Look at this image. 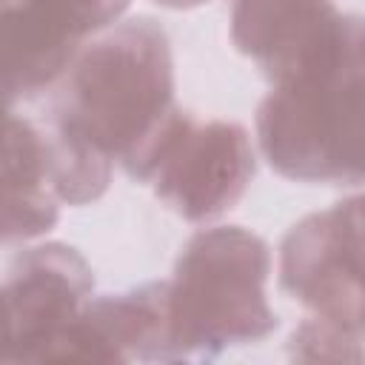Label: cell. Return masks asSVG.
Wrapping results in <instances>:
<instances>
[{"label":"cell","mask_w":365,"mask_h":365,"mask_svg":"<svg viewBox=\"0 0 365 365\" xmlns=\"http://www.w3.org/2000/svg\"><path fill=\"white\" fill-rule=\"evenodd\" d=\"M54 86L46 125L54 143L97 174H111L120 163L128 177L145 182L182 114L165 29L154 17L108 29L77 51Z\"/></svg>","instance_id":"cell-1"},{"label":"cell","mask_w":365,"mask_h":365,"mask_svg":"<svg viewBox=\"0 0 365 365\" xmlns=\"http://www.w3.org/2000/svg\"><path fill=\"white\" fill-rule=\"evenodd\" d=\"M268 242L240 225L197 231L165 279L168 362L214 359L225 348L265 339L277 325L268 305Z\"/></svg>","instance_id":"cell-2"},{"label":"cell","mask_w":365,"mask_h":365,"mask_svg":"<svg viewBox=\"0 0 365 365\" xmlns=\"http://www.w3.org/2000/svg\"><path fill=\"white\" fill-rule=\"evenodd\" d=\"M268 165L297 182H362V43L277 86L257 108Z\"/></svg>","instance_id":"cell-3"},{"label":"cell","mask_w":365,"mask_h":365,"mask_svg":"<svg viewBox=\"0 0 365 365\" xmlns=\"http://www.w3.org/2000/svg\"><path fill=\"white\" fill-rule=\"evenodd\" d=\"M279 285L311 319L362 336V197L299 220L279 245Z\"/></svg>","instance_id":"cell-4"},{"label":"cell","mask_w":365,"mask_h":365,"mask_svg":"<svg viewBox=\"0 0 365 365\" xmlns=\"http://www.w3.org/2000/svg\"><path fill=\"white\" fill-rule=\"evenodd\" d=\"M254 171L251 137L240 123H200L182 111L163 140L145 182L182 220L205 222L242 200Z\"/></svg>","instance_id":"cell-5"},{"label":"cell","mask_w":365,"mask_h":365,"mask_svg":"<svg viewBox=\"0 0 365 365\" xmlns=\"http://www.w3.org/2000/svg\"><path fill=\"white\" fill-rule=\"evenodd\" d=\"M94 274L66 242L20 251L3 282L11 325V362H57L60 345L91 299Z\"/></svg>","instance_id":"cell-6"},{"label":"cell","mask_w":365,"mask_h":365,"mask_svg":"<svg viewBox=\"0 0 365 365\" xmlns=\"http://www.w3.org/2000/svg\"><path fill=\"white\" fill-rule=\"evenodd\" d=\"M128 0H0V66L17 97L51 88Z\"/></svg>","instance_id":"cell-7"},{"label":"cell","mask_w":365,"mask_h":365,"mask_svg":"<svg viewBox=\"0 0 365 365\" xmlns=\"http://www.w3.org/2000/svg\"><path fill=\"white\" fill-rule=\"evenodd\" d=\"M231 40L277 86L362 43V20L331 0H234Z\"/></svg>","instance_id":"cell-8"},{"label":"cell","mask_w":365,"mask_h":365,"mask_svg":"<svg viewBox=\"0 0 365 365\" xmlns=\"http://www.w3.org/2000/svg\"><path fill=\"white\" fill-rule=\"evenodd\" d=\"M168 362L165 279L91 297L66 334L57 362Z\"/></svg>","instance_id":"cell-9"},{"label":"cell","mask_w":365,"mask_h":365,"mask_svg":"<svg viewBox=\"0 0 365 365\" xmlns=\"http://www.w3.org/2000/svg\"><path fill=\"white\" fill-rule=\"evenodd\" d=\"M57 217L46 128L9 111L0 117V245L46 234Z\"/></svg>","instance_id":"cell-10"},{"label":"cell","mask_w":365,"mask_h":365,"mask_svg":"<svg viewBox=\"0 0 365 365\" xmlns=\"http://www.w3.org/2000/svg\"><path fill=\"white\" fill-rule=\"evenodd\" d=\"M0 362H11V325H9V308L0 285Z\"/></svg>","instance_id":"cell-11"},{"label":"cell","mask_w":365,"mask_h":365,"mask_svg":"<svg viewBox=\"0 0 365 365\" xmlns=\"http://www.w3.org/2000/svg\"><path fill=\"white\" fill-rule=\"evenodd\" d=\"M14 103H17V91L11 88V83H9V77H6V71L0 66V117L9 114L14 108Z\"/></svg>","instance_id":"cell-12"},{"label":"cell","mask_w":365,"mask_h":365,"mask_svg":"<svg viewBox=\"0 0 365 365\" xmlns=\"http://www.w3.org/2000/svg\"><path fill=\"white\" fill-rule=\"evenodd\" d=\"M154 3H160L165 9H194V6H202L208 0H154Z\"/></svg>","instance_id":"cell-13"}]
</instances>
